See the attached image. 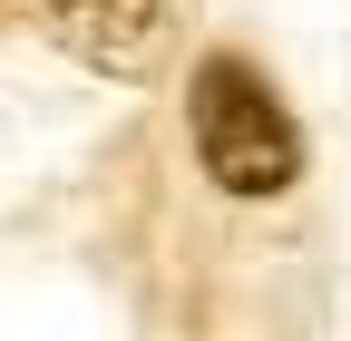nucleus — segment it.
<instances>
[{
	"label": "nucleus",
	"instance_id": "f257e3e1",
	"mask_svg": "<svg viewBox=\"0 0 351 341\" xmlns=\"http://www.w3.org/2000/svg\"><path fill=\"white\" fill-rule=\"evenodd\" d=\"M186 137H195V166H205L225 195H244V205L283 195V186L302 176V127H293V108L274 98V78H263L254 59H234V49L195 59V78H186Z\"/></svg>",
	"mask_w": 351,
	"mask_h": 341
},
{
	"label": "nucleus",
	"instance_id": "f03ea898",
	"mask_svg": "<svg viewBox=\"0 0 351 341\" xmlns=\"http://www.w3.org/2000/svg\"><path fill=\"white\" fill-rule=\"evenodd\" d=\"M20 10L98 78H156L176 49V0H20Z\"/></svg>",
	"mask_w": 351,
	"mask_h": 341
}]
</instances>
